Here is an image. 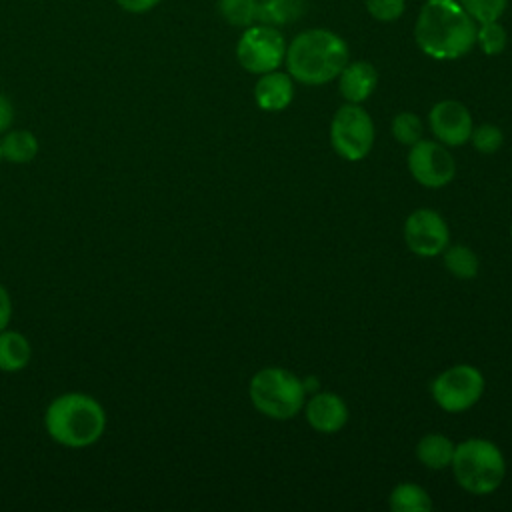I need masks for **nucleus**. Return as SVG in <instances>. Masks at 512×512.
<instances>
[{"instance_id":"nucleus-15","label":"nucleus","mask_w":512,"mask_h":512,"mask_svg":"<svg viewBox=\"0 0 512 512\" xmlns=\"http://www.w3.org/2000/svg\"><path fill=\"white\" fill-rule=\"evenodd\" d=\"M32 344L18 330H0V372H20L30 364Z\"/></svg>"},{"instance_id":"nucleus-21","label":"nucleus","mask_w":512,"mask_h":512,"mask_svg":"<svg viewBox=\"0 0 512 512\" xmlns=\"http://www.w3.org/2000/svg\"><path fill=\"white\" fill-rule=\"evenodd\" d=\"M304 12V0H264L260 2L258 20L264 24H288L294 18H300Z\"/></svg>"},{"instance_id":"nucleus-24","label":"nucleus","mask_w":512,"mask_h":512,"mask_svg":"<svg viewBox=\"0 0 512 512\" xmlns=\"http://www.w3.org/2000/svg\"><path fill=\"white\" fill-rule=\"evenodd\" d=\"M458 2L478 24L498 20L504 14L508 4V0H458Z\"/></svg>"},{"instance_id":"nucleus-13","label":"nucleus","mask_w":512,"mask_h":512,"mask_svg":"<svg viewBox=\"0 0 512 512\" xmlns=\"http://www.w3.org/2000/svg\"><path fill=\"white\" fill-rule=\"evenodd\" d=\"M294 96V80L286 72H266L260 74L256 86H254V98L258 108L266 112H280L284 110Z\"/></svg>"},{"instance_id":"nucleus-8","label":"nucleus","mask_w":512,"mask_h":512,"mask_svg":"<svg viewBox=\"0 0 512 512\" xmlns=\"http://www.w3.org/2000/svg\"><path fill=\"white\" fill-rule=\"evenodd\" d=\"M432 398L446 412L472 408L484 392V376L470 364H456L440 372L432 382Z\"/></svg>"},{"instance_id":"nucleus-11","label":"nucleus","mask_w":512,"mask_h":512,"mask_svg":"<svg viewBox=\"0 0 512 512\" xmlns=\"http://www.w3.org/2000/svg\"><path fill=\"white\" fill-rule=\"evenodd\" d=\"M428 122L436 140L446 146L466 144L474 130L472 114L462 102L456 100L436 102L428 114Z\"/></svg>"},{"instance_id":"nucleus-4","label":"nucleus","mask_w":512,"mask_h":512,"mask_svg":"<svg viewBox=\"0 0 512 512\" xmlns=\"http://www.w3.org/2000/svg\"><path fill=\"white\" fill-rule=\"evenodd\" d=\"M456 482L472 494L494 492L506 474V462L500 448L484 438H470L454 448L450 462Z\"/></svg>"},{"instance_id":"nucleus-12","label":"nucleus","mask_w":512,"mask_h":512,"mask_svg":"<svg viewBox=\"0 0 512 512\" xmlns=\"http://www.w3.org/2000/svg\"><path fill=\"white\" fill-rule=\"evenodd\" d=\"M348 420V408L344 400L334 392L314 394L306 404V422L322 434H334L344 428Z\"/></svg>"},{"instance_id":"nucleus-29","label":"nucleus","mask_w":512,"mask_h":512,"mask_svg":"<svg viewBox=\"0 0 512 512\" xmlns=\"http://www.w3.org/2000/svg\"><path fill=\"white\" fill-rule=\"evenodd\" d=\"M118 6L130 14H144L152 10L160 0H116Z\"/></svg>"},{"instance_id":"nucleus-19","label":"nucleus","mask_w":512,"mask_h":512,"mask_svg":"<svg viewBox=\"0 0 512 512\" xmlns=\"http://www.w3.org/2000/svg\"><path fill=\"white\" fill-rule=\"evenodd\" d=\"M218 12L228 24L236 28H248L258 20L260 2L258 0H218Z\"/></svg>"},{"instance_id":"nucleus-5","label":"nucleus","mask_w":512,"mask_h":512,"mask_svg":"<svg viewBox=\"0 0 512 512\" xmlns=\"http://www.w3.org/2000/svg\"><path fill=\"white\" fill-rule=\"evenodd\" d=\"M254 408L272 420H290L304 406V382L286 368L258 370L248 386Z\"/></svg>"},{"instance_id":"nucleus-28","label":"nucleus","mask_w":512,"mask_h":512,"mask_svg":"<svg viewBox=\"0 0 512 512\" xmlns=\"http://www.w3.org/2000/svg\"><path fill=\"white\" fill-rule=\"evenodd\" d=\"M10 320H12V298L6 286L0 282V330L8 328Z\"/></svg>"},{"instance_id":"nucleus-7","label":"nucleus","mask_w":512,"mask_h":512,"mask_svg":"<svg viewBox=\"0 0 512 512\" xmlns=\"http://www.w3.org/2000/svg\"><path fill=\"white\" fill-rule=\"evenodd\" d=\"M286 56V42L282 32L270 24H252L244 28L238 44L236 58L240 66L252 74H266L278 70Z\"/></svg>"},{"instance_id":"nucleus-26","label":"nucleus","mask_w":512,"mask_h":512,"mask_svg":"<svg viewBox=\"0 0 512 512\" xmlns=\"http://www.w3.org/2000/svg\"><path fill=\"white\" fill-rule=\"evenodd\" d=\"M366 10L380 22H392L402 16L406 0H364Z\"/></svg>"},{"instance_id":"nucleus-23","label":"nucleus","mask_w":512,"mask_h":512,"mask_svg":"<svg viewBox=\"0 0 512 512\" xmlns=\"http://www.w3.org/2000/svg\"><path fill=\"white\" fill-rule=\"evenodd\" d=\"M392 136L404 146H412L422 140V120L414 112H400L392 120Z\"/></svg>"},{"instance_id":"nucleus-1","label":"nucleus","mask_w":512,"mask_h":512,"mask_svg":"<svg viewBox=\"0 0 512 512\" xmlns=\"http://www.w3.org/2000/svg\"><path fill=\"white\" fill-rule=\"evenodd\" d=\"M418 48L434 60H456L476 44V22L458 0H426L414 24Z\"/></svg>"},{"instance_id":"nucleus-31","label":"nucleus","mask_w":512,"mask_h":512,"mask_svg":"<svg viewBox=\"0 0 512 512\" xmlns=\"http://www.w3.org/2000/svg\"><path fill=\"white\" fill-rule=\"evenodd\" d=\"M510 236H512V228H510Z\"/></svg>"},{"instance_id":"nucleus-22","label":"nucleus","mask_w":512,"mask_h":512,"mask_svg":"<svg viewBox=\"0 0 512 512\" xmlns=\"http://www.w3.org/2000/svg\"><path fill=\"white\" fill-rule=\"evenodd\" d=\"M506 40V30L498 20L482 22L480 26H476V44L486 56L500 54L506 48Z\"/></svg>"},{"instance_id":"nucleus-10","label":"nucleus","mask_w":512,"mask_h":512,"mask_svg":"<svg viewBox=\"0 0 512 512\" xmlns=\"http://www.w3.org/2000/svg\"><path fill=\"white\" fill-rule=\"evenodd\" d=\"M448 240V226L432 208H418L404 222V242L416 256H438L448 246Z\"/></svg>"},{"instance_id":"nucleus-3","label":"nucleus","mask_w":512,"mask_h":512,"mask_svg":"<svg viewBox=\"0 0 512 512\" xmlns=\"http://www.w3.org/2000/svg\"><path fill=\"white\" fill-rule=\"evenodd\" d=\"M44 430L60 446L88 448L106 430V410L86 392H64L46 406Z\"/></svg>"},{"instance_id":"nucleus-2","label":"nucleus","mask_w":512,"mask_h":512,"mask_svg":"<svg viewBox=\"0 0 512 512\" xmlns=\"http://www.w3.org/2000/svg\"><path fill=\"white\" fill-rule=\"evenodd\" d=\"M286 68L292 80L306 86L326 84L348 64V44L336 32L312 28L286 46Z\"/></svg>"},{"instance_id":"nucleus-9","label":"nucleus","mask_w":512,"mask_h":512,"mask_svg":"<svg viewBox=\"0 0 512 512\" xmlns=\"http://www.w3.org/2000/svg\"><path fill=\"white\" fill-rule=\"evenodd\" d=\"M408 170L418 184L426 188H440L452 182L456 174V162L442 144L432 140H418L410 146Z\"/></svg>"},{"instance_id":"nucleus-17","label":"nucleus","mask_w":512,"mask_h":512,"mask_svg":"<svg viewBox=\"0 0 512 512\" xmlns=\"http://www.w3.org/2000/svg\"><path fill=\"white\" fill-rule=\"evenodd\" d=\"M454 444L444 434H426L416 446L418 460L432 470H444L450 466L454 456Z\"/></svg>"},{"instance_id":"nucleus-30","label":"nucleus","mask_w":512,"mask_h":512,"mask_svg":"<svg viewBox=\"0 0 512 512\" xmlns=\"http://www.w3.org/2000/svg\"><path fill=\"white\" fill-rule=\"evenodd\" d=\"M2 160H4V158H2V150H0V164H2Z\"/></svg>"},{"instance_id":"nucleus-16","label":"nucleus","mask_w":512,"mask_h":512,"mask_svg":"<svg viewBox=\"0 0 512 512\" xmlns=\"http://www.w3.org/2000/svg\"><path fill=\"white\" fill-rule=\"evenodd\" d=\"M0 150H2V158L10 164H28L36 158L40 144L36 134H32L30 130L24 128H10L8 132H4L2 140H0Z\"/></svg>"},{"instance_id":"nucleus-25","label":"nucleus","mask_w":512,"mask_h":512,"mask_svg":"<svg viewBox=\"0 0 512 512\" xmlns=\"http://www.w3.org/2000/svg\"><path fill=\"white\" fill-rule=\"evenodd\" d=\"M472 146L482 152V154H494L496 150H500L502 142H504V134L498 126L494 124H482L478 128L472 130L470 134Z\"/></svg>"},{"instance_id":"nucleus-27","label":"nucleus","mask_w":512,"mask_h":512,"mask_svg":"<svg viewBox=\"0 0 512 512\" xmlns=\"http://www.w3.org/2000/svg\"><path fill=\"white\" fill-rule=\"evenodd\" d=\"M14 124V104L12 100L0 92V134L8 132Z\"/></svg>"},{"instance_id":"nucleus-20","label":"nucleus","mask_w":512,"mask_h":512,"mask_svg":"<svg viewBox=\"0 0 512 512\" xmlns=\"http://www.w3.org/2000/svg\"><path fill=\"white\" fill-rule=\"evenodd\" d=\"M444 266L446 270L462 280H470L478 274V256L462 244L444 248Z\"/></svg>"},{"instance_id":"nucleus-6","label":"nucleus","mask_w":512,"mask_h":512,"mask_svg":"<svg viewBox=\"0 0 512 512\" xmlns=\"http://www.w3.org/2000/svg\"><path fill=\"white\" fill-rule=\"evenodd\" d=\"M330 142L344 160L356 162L370 154L374 144V122L360 104H344L330 122Z\"/></svg>"},{"instance_id":"nucleus-14","label":"nucleus","mask_w":512,"mask_h":512,"mask_svg":"<svg viewBox=\"0 0 512 512\" xmlns=\"http://www.w3.org/2000/svg\"><path fill=\"white\" fill-rule=\"evenodd\" d=\"M378 84V72L370 62H350L338 74V90L346 102L360 104L374 92Z\"/></svg>"},{"instance_id":"nucleus-18","label":"nucleus","mask_w":512,"mask_h":512,"mask_svg":"<svg viewBox=\"0 0 512 512\" xmlns=\"http://www.w3.org/2000/svg\"><path fill=\"white\" fill-rule=\"evenodd\" d=\"M388 506L394 512H430L432 500L422 486L412 482H402L390 492Z\"/></svg>"}]
</instances>
